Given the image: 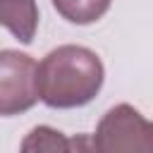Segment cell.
<instances>
[{"label":"cell","mask_w":153,"mask_h":153,"mask_svg":"<svg viewBox=\"0 0 153 153\" xmlns=\"http://www.w3.org/2000/svg\"><path fill=\"white\" fill-rule=\"evenodd\" d=\"M105 79L100 57L84 45H57L36 65V91L53 110L91 103Z\"/></svg>","instance_id":"6da1fadb"},{"label":"cell","mask_w":153,"mask_h":153,"mask_svg":"<svg viewBox=\"0 0 153 153\" xmlns=\"http://www.w3.org/2000/svg\"><path fill=\"white\" fill-rule=\"evenodd\" d=\"M93 153H153V127L129 103L110 108L91 134Z\"/></svg>","instance_id":"7a4b0ae2"},{"label":"cell","mask_w":153,"mask_h":153,"mask_svg":"<svg viewBox=\"0 0 153 153\" xmlns=\"http://www.w3.org/2000/svg\"><path fill=\"white\" fill-rule=\"evenodd\" d=\"M36 103V60L12 48L0 50V115H22Z\"/></svg>","instance_id":"3957f363"},{"label":"cell","mask_w":153,"mask_h":153,"mask_svg":"<svg viewBox=\"0 0 153 153\" xmlns=\"http://www.w3.org/2000/svg\"><path fill=\"white\" fill-rule=\"evenodd\" d=\"M0 26H5L19 43L29 45L38 29L36 0H0Z\"/></svg>","instance_id":"277c9868"},{"label":"cell","mask_w":153,"mask_h":153,"mask_svg":"<svg viewBox=\"0 0 153 153\" xmlns=\"http://www.w3.org/2000/svg\"><path fill=\"white\" fill-rule=\"evenodd\" d=\"M50 2L62 19H67L69 24L84 26V24L98 22L110 10L112 0H50Z\"/></svg>","instance_id":"5b68a950"},{"label":"cell","mask_w":153,"mask_h":153,"mask_svg":"<svg viewBox=\"0 0 153 153\" xmlns=\"http://www.w3.org/2000/svg\"><path fill=\"white\" fill-rule=\"evenodd\" d=\"M19 153H69V139L55 127L38 124L24 136Z\"/></svg>","instance_id":"8992f818"},{"label":"cell","mask_w":153,"mask_h":153,"mask_svg":"<svg viewBox=\"0 0 153 153\" xmlns=\"http://www.w3.org/2000/svg\"><path fill=\"white\" fill-rule=\"evenodd\" d=\"M69 153H93L91 134H76L69 139Z\"/></svg>","instance_id":"52a82bcc"}]
</instances>
